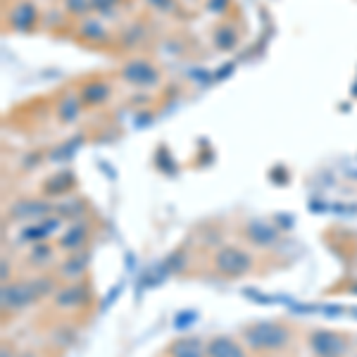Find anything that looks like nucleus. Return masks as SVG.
<instances>
[{"mask_svg": "<svg viewBox=\"0 0 357 357\" xmlns=\"http://www.w3.org/2000/svg\"><path fill=\"white\" fill-rule=\"evenodd\" d=\"M250 234H253V241H259V243H269L274 238V231L267 229V226H262V224H253Z\"/></svg>", "mask_w": 357, "mask_h": 357, "instance_id": "nucleus-7", "label": "nucleus"}, {"mask_svg": "<svg viewBox=\"0 0 357 357\" xmlns=\"http://www.w3.org/2000/svg\"><path fill=\"white\" fill-rule=\"evenodd\" d=\"M31 295H34V289H31V286H24V284L3 291L5 305H24V302L31 300Z\"/></svg>", "mask_w": 357, "mask_h": 357, "instance_id": "nucleus-4", "label": "nucleus"}, {"mask_svg": "<svg viewBox=\"0 0 357 357\" xmlns=\"http://www.w3.org/2000/svg\"><path fill=\"white\" fill-rule=\"evenodd\" d=\"M210 355L212 357H243L241 348L229 338H214L210 345Z\"/></svg>", "mask_w": 357, "mask_h": 357, "instance_id": "nucleus-5", "label": "nucleus"}, {"mask_svg": "<svg viewBox=\"0 0 357 357\" xmlns=\"http://www.w3.org/2000/svg\"><path fill=\"white\" fill-rule=\"evenodd\" d=\"M246 338L253 348H279L286 343V331L274 324H259L246 333Z\"/></svg>", "mask_w": 357, "mask_h": 357, "instance_id": "nucleus-1", "label": "nucleus"}, {"mask_svg": "<svg viewBox=\"0 0 357 357\" xmlns=\"http://www.w3.org/2000/svg\"><path fill=\"white\" fill-rule=\"evenodd\" d=\"M172 353H174V357H203V348H200L196 338H186L181 343H176Z\"/></svg>", "mask_w": 357, "mask_h": 357, "instance_id": "nucleus-6", "label": "nucleus"}, {"mask_svg": "<svg viewBox=\"0 0 357 357\" xmlns=\"http://www.w3.org/2000/svg\"><path fill=\"white\" fill-rule=\"evenodd\" d=\"M79 241H81V231L77 229V231H72V234H69V238H64V246H77Z\"/></svg>", "mask_w": 357, "mask_h": 357, "instance_id": "nucleus-8", "label": "nucleus"}, {"mask_svg": "<svg viewBox=\"0 0 357 357\" xmlns=\"http://www.w3.org/2000/svg\"><path fill=\"white\" fill-rule=\"evenodd\" d=\"M312 348H315V353L319 357H338L345 350V343H343V338L333 336V333L319 331L312 336Z\"/></svg>", "mask_w": 357, "mask_h": 357, "instance_id": "nucleus-2", "label": "nucleus"}, {"mask_svg": "<svg viewBox=\"0 0 357 357\" xmlns=\"http://www.w3.org/2000/svg\"><path fill=\"white\" fill-rule=\"evenodd\" d=\"M217 267L221 269L224 274H241L250 267V257L241 250H221L217 255Z\"/></svg>", "mask_w": 357, "mask_h": 357, "instance_id": "nucleus-3", "label": "nucleus"}]
</instances>
